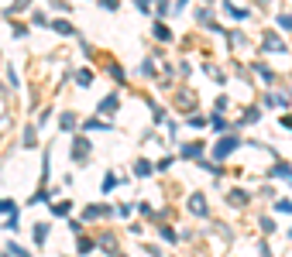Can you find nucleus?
Masks as SVG:
<instances>
[{"label":"nucleus","instance_id":"f257e3e1","mask_svg":"<svg viewBox=\"0 0 292 257\" xmlns=\"http://www.w3.org/2000/svg\"><path fill=\"white\" fill-rule=\"evenodd\" d=\"M227 151H234V141H220V147H217V154H227Z\"/></svg>","mask_w":292,"mask_h":257}]
</instances>
